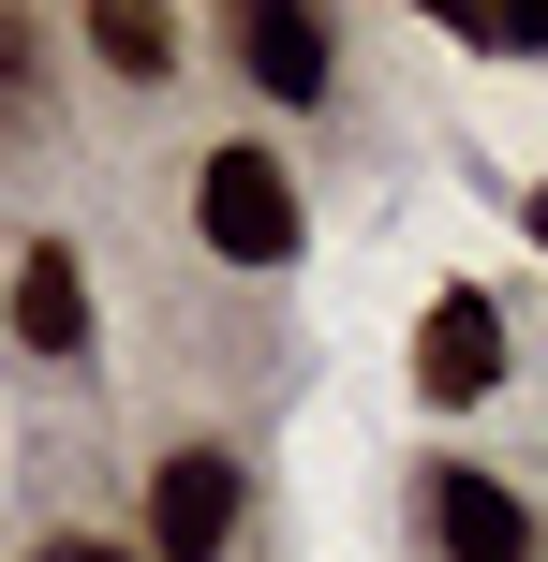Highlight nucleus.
Masks as SVG:
<instances>
[{
    "label": "nucleus",
    "instance_id": "1a4fd4ad",
    "mask_svg": "<svg viewBox=\"0 0 548 562\" xmlns=\"http://www.w3.org/2000/svg\"><path fill=\"white\" fill-rule=\"evenodd\" d=\"M30 562H148V548H104V533H59V548H30Z\"/></svg>",
    "mask_w": 548,
    "mask_h": 562
},
{
    "label": "nucleus",
    "instance_id": "6e6552de",
    "mask_svg": "<svg viewBox=\"0 0 548 562\" xmlns=\"http://www.w3.org/2000/svg\"><path fill=\"white\" fill-rule=\"evenodd\" d=\"M45 30H30V15H0V148H30V134H45Z\"/></svg>",
    "mask_w": 548,
    "mask_h": 562
},
{
    "label": "nucleus",
    "instance_id": "20e7f679",
    "mask_svg": "<svg viewBox=\"0 0 548 562\" xmlns=\"http://www.w3.org/2000/svg\"><path fill=\"white\" fill-rule=\"evenodd\" d=\"M15 356L30 370H89V356H104V311H89L75 237H30V252H15Z\"/></svg>",
    "mask_w": 548,
    "mask_h": 562
},
{
    "label": "nucleus",
    "instance_id": "0eeeda50",
    "mask_svg": "<svg viewBox=\"0 0 548 562\" xmlns=\"http://www.w3.org/2000/svg\"><path fill=\"white\" fill-rule=\"evenodd\" d=\"M89 59H104V75H178V30L164 15H148V0H89Z\"/></svg>",
    "mask_w": 548,
    "mask_h": 562
},
{
    "label": "nucleus",
    "instance_id": "423d86ee",
    "mask_svg": "<svg viewBox=\"0 0 548 562\" xmlns=\"http://www.w3.org/2000/svg\"><path fill=\"white\" fill-rule=\"evenodd\" d=\"M415 385H430V400H490L504 385V296L445 281V296L415 311Z\"/></svg>",
    "mask_w": 548,
    "mask_h": 562
},
{
    "label": "nucleus",
    "instance_id": "f257e3e1",
    "mask_svg": "<svg viewBox=\"0 0 548 562\" xmlns=\"http://www.w3.org/2000/svg\"><path fill=\"white\" fill-rule=\"evenodd\" d=\"M193 237L223 267H297V237H312V207H297V164L282 148H253V134H223L193 164Z\"/></svg>",
    "mask_w": 548,
    "mask_h": 562
},
{
    "label": "nucleus",
    "instance_id": "f03ea898",
    "mask_svg": "<svg viewBox=\"0 0 548 562\" xmlns=\"http://www.w3.org/2000/svg\"><path fill=\"white\" fill-rule=\"evenodd\" d=\"M223 45H237V75H253V104H282V119H312L326 89H342V30H326L312 0H237Z\"/></svg>",
    "mask_w": 548,
    "mask_h": 562
},
{
    "label": "nucleus",
    "instance_id": "7ed1b4c3",
    "mask_svg": "<svg viewBox=\"0 0 548 562\" xmlns=\"http://www.w3.org/2000/svg\"><path fill=\"white\" fill-rule=\"evenodd\" d=\"M237 459L223 445H178V459H148V562H223L237 548Z\"/></svg>",
    "mask_w": 548,
    "mask_h": 562
},
{
    "label": "nucleus",
    "instance_id": "39448f33",
    "mask_svg": "<svg viewBox=\"0 0 548 562\" xmlns=\"http://www.w3.org/2000/svg\"><path fill=\"white\" fill-rule=\"evenodd\" d=\"M430 548H445V562H548V518H534L504 474L445 459V474H430Z\"/></svg>",
    "mask_w": 548,
    "mask_h": 562
},
{
    "label": "nucleus",
    "instance_id": "9d476101",
    "mask_svg": "<svg viewBox=\"0 0 548 562\" xmlns=\"http://www.w3.org/2000/svg\"><path fill=\"white\" fill-rule=\"evenodd\" d=\"M519 223H534V252H548V193H534V207H519Z\"/></svg>",
    "mask_w": 548,
    "mask_h": 562
}]
</instances>
